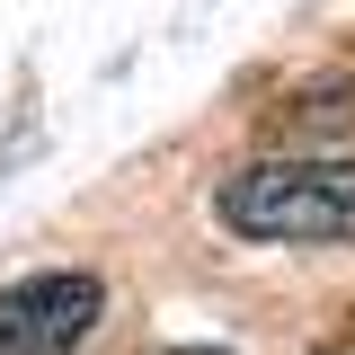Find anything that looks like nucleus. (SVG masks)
I'll return each mask as SVG.
<instances>
[{"label": "nucleus", "instance_id": "nucleus-1", "mask_svg": "<svg viewBox=\"0 0 355 355\" xmlns=\"http://www.w3.org/2000/svg\"><path fill=\"white\" fill-rule=\"evenodd\" d=\"M222 222L249 240H355V160H258L222 187Z\"/></svg>", "mask_w": 355, "mask_h": 355}, {"label": "nucleus", "instance_id": "nucleus-2", "mask_svg": "<svg viewBox=\"0 0 355 355\" xmlns=\"http://www.w3.org/2000/svg\"><path fill=\"white\" fill-rule=\"evenodd\" d=\"M98 329V275H27L0 293V355H71Z\"/></svg>", "mask_w": 355, "mask_h": 355}, {"label": "nucleus", "instance_id": "nucleus-3", "mask_svg": "<svg viewBox=\"0 0 355 355\" xmlns=\"http://www.w3.org/2000/svg\"><path fill=\"white\" fill-rule=\"evenodd\" d=\"M178 355H214V347H178Z\"/></svg>", "mask_w": 355, "mask_h": 355}]
</instances>
